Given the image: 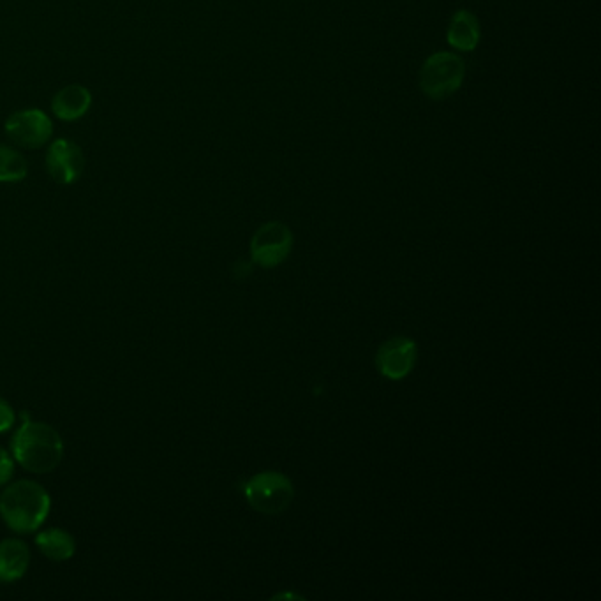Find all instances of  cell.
<instances>
[{"label":"cell","instance_id":"cell-12","mask_svg":"<svg viewBox=\"0 0 601 601\" xmlns=\"http://www.w3.org/2000/svg\"><path fill=\"white\" fill-rule=\"evenodd\" d=\"M39 550L52 561H67L75 556V538L64 529H46L36 536Z\"/></svg>","mask_w":601,"mask_h":601},{"label":"cell","instance_id":"cell-5","mask_svg":"<svg viewBox=\"0 0 601 601\" xmlns=\"http://www.w3.org/2000/svg\"><path fill=\"white\" fill-rule=\"evenodd\" d=\"M293 231L284 223L270 221L258 228L251 240V260L263 268H275L290 256Z\"/></svg>","mask_w":601,"mask_h":601},{"label":"cell","instance_id":"cell-14","mask_svg":"<svg viewBox=\"0 0 601 601\" xmlns=\"http://www.w3.org/2000/svg\"><path fill=\"white\" fill-rule=\"evenodd\" d=\"M13 469H15V462L11 459V455L0 448V485H4V483L11 480Z\"/></svg>","mask_w":601,"mask_h":601},{"label":"cell","instance_id":"cell-10","mask_svg":"<svg viewBox=\"0 0 601 601\" xmlns=\"http://www.w3.org/2000/svg\"><path fill=\"white\" fill-rule=\"evenodd\" d=\"M92 106V94L82 85H67L59 90L52 101L55 117L66 122L82 119Z\"/></svg>","mask_w":601,"mask_h":601},{"label":"cell","instance_id":"cell-9","mask_svg":"<svg viewBox=\"0 0 601 601\" xmlns=\"http://www.w3.org/2000/svg\"><path fill=\"white\" fill-rule=\"evenodd\" d=\"M482 39L480 22L468 9L455 11L446 29V41L453 50L461 53L475 52Z\"/></svg>","mask_w":601,"mask_h":601},{"label":"cell","instance_id":"cell-7","mask_svg":"<svg viewBox=\"0 0 601 601\" xmlns=\"http://www.w3.org/2000/svg\"><path fill=\"white\" fill-rule=\"evenodd\" d=\"M46 170L60 186H71L82 179L85 156L82 149L66 138L53 141L46 152Z\"/></svg>","mask_w":601,"mask_h":601},{"label":"cell","instance_id":"cell-8","mask_svg":"<svg viewBox=\"0 0 601 601\" xmlns=\"http://www.w3.org/2000/svg\"><path fill=\"white\" fill-rule=\"evenodd\" d=\"M418 348L409 337H394L379 346L376 353V367L383 378L401 381L409 376L415 367Z\"/></svg>","mask_w":601,"mask_h":601},{"label":"cell","instance_id":"cell-2","mask_svg":"<svg viewBox=\"0 0 601 601\" xmlns=\"http://www.w3.org/2000/svg\"><path fill=\"white\" fill-rule=\"evenodd\" d=\"M11 448L18 464L38 475L57 468L64 455V443L59 432L46 423L30 420H25L16 431Z\"/></svg>","mask_w":601,"mask_h":601},{"label":"cell","instance_id":"cell-1","mask_svg":"<svg viewBox=\"0 0 601 601\" xmlns=\"http://www.w3.org/2000/svg\"><path fill=\"white\" fill-rule=\"evenodd\" d=\"M50 506L48 492L30 480L13 483L0 494V517L16 533L38 531L45 524Z\"/></svg>","mask_w":601,"mask_h":601},{"label":"cell","instance_id":"cell-15","mask_svg":"<svg viewBox=\"0 0 601 601\" xmlns=\"http://www.w3.org/2000/svg\"><path fill=\"white\" fill-rule=\"evenodd\" d=\"M15 425V411L8 402L0 399V432H6Z\"/></svg>","mask_w":601,"mask_h":601},{"label":"cell","instance_id":"cell-13","mask_svg":"<svg viewBox=\"0 0 601 601\" xmlns=\"http://www.w3.org/2000/svg\"><path fill=\"white\" fill-rule=\"evenodd\" d=\"M27 175H29V166L25 157L6 145H0V182L16 184L27 179Z\"/></svg>","mask_w":601,"mask_h":601},{"label":"cell","instance_id":"cell-6","mask_svg":"<svg viewBox=\"0 0 601 601\" xmlns=\"http://www.w3.org/2000/svg\"><path fill=\"white\" fill-rule=\"evenodd\" d=\"M4 131L11 141L25 149H41L50 141L53 134V124L50 117L38 108L22 110L9 115Z\"/></svg>","mask_w":601,"mask_h":601},{"label":"cell","instance_id":"cell-4","mask_svg":"<svg viewBox=\"0 0 601 601\" xmlns=\"http://www.w3.org/2000/svg\"><path fill=\"white\" fill-rule=\"evenodd\" d=\"M245 499L256 512L274 517L290 508L295 498V487L286 475L277 471H263L244 483Z\"/></svg>","mask_w":601,"mask_h":601},{"label":"cell","instance_id":"cell-3","mask_svg":"<svg viewBox=\"0 0 601 601\" xmlns=\"http://www.w3.org/2000/svg\"><path fill=\"white\" fill-rule=\"evenodd\" d=\"M466 80V62L453 52L429 55L420 69L418 85L432 101H443L457 94Z\"/></svg>","mask_w":601,"mask_h":601},{"label":"cell","instance_id":"cell-11","mask_svg":"<svg viewBox=\"0 0 601 601\" xmlns=\"http://www.w3.org/2000/svg\"><path fill=\"white\" fill-rule=\"evenodd\" d=\"M30 550L22 540L0 542V582H15L29 570Z\"/></svg>","mask_w":601,"mask_h":601}]
</instances>
